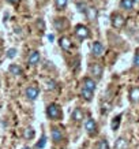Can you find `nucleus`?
Wrapping results in <instances>:
<instances>
[{
  "label": "nucleus",
  "instance_id": "obj_8",
  "mask_svg": "<svg viewBox=\"0 0 139 149\" xmlns=\"http://www.w3.org/2000/svg\"><path fill=\"white\" fill-rule=\"evenodd\" d=\"M50 137H52V141H53L55 144H59V142H62L64 138V134L62 129H59V127H53L52 130H50Z\"/></svg>",
  "mask_w": 139,
  "mask_h": 149
},
{
  "label": "nucleus",
  "instance_id": "obj_32",
  "mask_svg": "<svg viewBox=\"0 0 139 149\" xmlns=\"http://www.w3.org/2000/svg\"><path fill=\"white\" fill-rule=\"evenodd\" d=\"M22 149H32V148H30V146H23Z\"/></svg>",
  "mask_w": 139,
  "mask_h": 149
},
{
  "label": "nucleus",
  "instance_id": "obj_24",
  "mask_svg": "<svg viewBox=\"0 0 139 149\" xmlns=\"http://www.w3.org/2000/svg\"><path fill=\"white\" fill-rule=\"evenodd\" d=\"M95 149H109V144H108V141L105 138L102 140H100L97 144H95Z\"/></svg>",
  "mask_w": 139,
  "mask_h": 149
},
{
  "label": "nucleus",
  "instance_id": "obj_14",
  "mask_svg": "<svg viewBox=\"0 0 139 149\" xmlns=\"http://www.w3.org/2000/svg\"><path fill=\"white\" fill-rule=\"evenodd\" d=\"M53 26H55V29H56V30H59V32H63L64 29L68 26V22H67V19H64V18H57V19H55Z\"/></svg>",
  "mask_w": 139,
  "mask_h": 149
},
{
  "label": "nucleus",
  "instance_id": "obj_11",
  "mask_svg": "<svg viewBox=\"0 0 139 149\" xmlns=\"http://www.w3.org/2000/svg\"><path fill=\"white\" fill-rule=\"evenodd\" d=\"M59 45L63 51H70L72 48V42H71V38L67 36H62L59 38Z\"/></svg>",
  "mask_w": 139,
  "mask_h": 149
},
{
  "label": "nucleus",
  "instance_id": "obj_26",
  "mask_svg": "<svg viewBox=\"0 0 139 149\" xmlns=\"http://www.w3.org/2000/svg\"><path fill=\"white\" fill-rule=\"evenodd\" d=\"M17 52H18V51L15 49V48H11V49H8V51H7V58H8V59L15 58V56H17Z\"/></svg>",
  "mask_w": 139,
  "mask_h": 149
},
{
  "label": "nucleus",
  "instance_id": "obj_5",
  "mask_svg": "<svg viewBox=\"0 0 139 149\" xmlns=\"http://www.w3.org/2000/svg\"><path fill=\"white\" fill-rule=\"evenodd\" d=\"M90 74L95 78V79H101L104 74V67L100 63H91L90 64Z\"/></svg>",
  "mask_w": 139,
  "mask_h": 149
},
{
  "label": "nucleus",
  "instance_id": "obj_23",
  "mask_svg": "<svg viewBox=\"0 0 139 149\" xmlns=\"http://www.w3.org/2000/svg\"><path fill=\"white\" fill-rule=\"evenodd\" d=\"M56 86H57V84H56V81H53V79H46V81H45V89H46V91H55Z\"/></svg>",
  "mask_w": 139,
  "mask_h": 149
},
{
  "label": "nucleus",
  "instance_id": "obj_13",
  "mask_svg": "<svg viewBox=\"0 0 139 149\" xmlns=\"http://www.w3.org/2000/svg\"><path fill=\"white\" fill-rule=\"evenodd\" d=\"M128 97H130V101L132 104L139 103V86H132L131 88L130 93H128Z\"/></svg>",
  "mask_w": 139,
  "mask_h": 149
},
{
  "label": "nucleus",
  "instance_id": "obj_18",
  "mask_svg": "<svg viewBox=\"0 0 139 149\" xmlns=\"http://www.w3.org/2000/svg\"><path fill=\"white\" fill-rule=\"evenodd\" d=\"M127 146H128V142L124 137H119L115 142V149H127Z\"/></svg>",
  "mask_w": 139,
  "mask_h": 149
},
{
  "label": "nucleus",
  "instance_id": "obj_9",
  "mask_svg": "<svg viewBox=\"0 0 139 149\" xmlns=\"http://www.w3.org/2000/svg\"><path fill=\"white\" fill-rule=\"evenodd\" d=\"M91 54H93L94 58H100V56H102L104 55L102 42H100V41H94V42H93V47H91Z\"/></svg>",
  "mask_w": 139,
  "mask_h": 149
},
{
  "label": "nucleus",
  "instance_id": "obj_2",
  "mask_svg": "<svg viewBox=\"0 0 139 149\" xmlns=\"http://www.w3.org/2000/svg\"><path fill=\"white\" fill-rule=\"evenodd\" d=\"M85 130L90 137L97 136L98 127H97V123H95V120L93 119V118H87V119L85 120Z\"/></svg>",
  "mask_w": 139,
  "mask_h": 149
},
{
  "label": "nucleus",
  "instance_id": "obj_7",
  "mask_svg": "<svg viewBox=\"0 0 139 149\" xmlns=\"http://www.w3.org/2000/svg\"><path fill=\"white\" fill-rule=\"evenodd\" d=\"M85 15L89 21L94 22V21H97V17H98V10L95 8L94 6H87L85 10Z\"/></svg>",
  "mask_w": 139,
  "mask_h": 149
},
{
  "label": "nucleus",
  "instance_id": "obj_19",
  "mask_svg": "<svg viewBox=\"0 0 139 149\" xmlns=\"http://www.w3.org/2000/svg\"><path fill=\"white\" fill-rule=\"evenodd\" d=\"M36 136V131L33 127H26L25 130H23V138L25 140H33Z\"/></svg>",
  "mask_w": 139,
  "mask_h": 149
},
{
  "label": "nucleus",
  "instance_id": "obj_1",
  "mask_svg": "<svg viewBox=\"0 0 139 149\" xmlns=\"http://www.w3.org/2000/svg\"><path fill=\"white\" fill-rule=\"evenodd\" d=\"M46 116L49 118L50 120H59V119H62L63 112H62L60 105L56 103L49 104V105L46 107Z\"/></svg>",
  "mask_w": 139,
  "mask_h": 149
},
{
  "label": "nucleus",
  "instance_id": "obj_20",
  "mask_svg": "<svg viewBox=\"0 0 139 149\" xmlns=\"http://www.w3.org/2000/svg\"><path fill=\"white\" fill-rule=\"evenodd\" d=\"M134 4H135V0H121L120 1V7L123 10H127V11L132 10Z\"/></svg>",
  "mask_w": 139,
  "mask_h": 149
},
{
  "label": "nucleus",
  "instance_id": "obj_3",
  "mask_svg": "<svg viewBox=\"0 0 139 149\" xmlns=\"http://www.w3.org/2000/svg\"><path fill=\"white\" fill-rule=\"evenodd\" d=\"M75 36L79 41H83L90 36V30L85 26V25H76L75 26Z\"/></svg>",
  "mask_w": 139,
  "mask_h": 149
},
{
  "label": "nucleus",
  "instance_id": "obj_12",
  "mask_svg": "<svg viewBox=\"0 0 139 149\" xmlns=\"http://www.w3.org/2000/svg\"><path fill=\"white\" fill-rule=\"evenodd\" d=\"M40 59H41V55L38 51H32L29 56H27V63L30 66H36V64L40 63Z\"/></svg>",
  "mask_w": 139,
  "mask_h": 149
},
{
  "label": "nucleus",
  "instance_id": "obj_4",
  "mask_svg": "<svg viewBox=\"0 0 139 149\" xmlns=\"http://www.w3.org/2000/svg\"><path fill=\"white\" fill-rule=\"evenodd\" d=\"M40 95V89H38V86L36 85H30L26 88V91H25V96L27 97V100H30V101H34V100L38 97Z\"/></svg>",
  "mask_w": 139,
  "mask_h": 149
},
{
  "label": "nucleus",
  "instance_id": "obj_15",
  "mask_svg": "<svg viewBox=\"0 0 139 149\" xmlns=\"http://www.w3.org/2000/svg\"><path fill=\"white\" fill-rule=\"evenodd\" d=\"M83 88H86V89H89V91H91V92H95L97 84H95V81L93 78L86 77V78H83Z\"/></svg>",
  "mask_w": 139,
  "mask_h": 149
},
{
  "label": "nucleus",
  "instance_id": "obj_6",
  "mask_svg": "<svg viewBox=\"0 0 139 149\" xmlns=\"http://www.w3.org/2000/svg\"><path fill=\"white\" fill-rule=\"evenodd\" d=\"M111 23H112V26L115 29H121V27L126 25V19L120 14H113L112 18H111Z\"/></svg>",
  "mask_w": 139,
  "mask_h": 149
},
{
  "label": "nucleus",
  "instance_id": "obj_21",
  "mask_svg": "<svg viewBox=\"0 0 139 149\" xmlns=\"http://www.w3.org/2000/svg\"><path fill=\"white\" fill-rule=\"evenodd\" d=\"M67 4H68V0H55V7H56L57 11L64 10L67 7Z\"/></svg>",
  "mask_w": 139,
  "mask_h": 149
},
{
  "label": "nucleus",
  "instance_id": "obj_30",
  "mask_svg": "<svg viewBox=\"0 0 139 149\" xmlns=\"http://www.w3.org/2000/svg\"><path fill=\"white\" fill-rule=\"evenodd\" d=\"M10 3H11V4H18L19 1H21V0H8Z\"/></svg>",
  "mask_w": 139,
  "mask_h": 149
},
{
  "label": "nucleus",
  "instance_id": "obj_29",
  "mask_svg": "<svg viewBox=\"0 0 139 149\" xmlns=\"http://www.w3.org/2000/svg\"><path fill=\"white\" fill-rule=\"evenodd\" d=\"M134 66L135 67H139V51H136V54L134 56Z\"/></svg>",
  "mask_w": 139,
  "mask_h": 149
},
{
  "label": "nucleus",
  "instance_id": "obj_31",
  "mask_svg": "<svg viewBox=\"0 0 139 149\" xmlns=\"http://www.w3.org/2000/svg\"><path fill=\"white\" fill-rule=\"evenodd\" d=\"M48 38H49L50 41H53V36H52V34H49V36H48Z\"/></svg>",
  "mask_w": 139,
  "mask_h": 149
},
{
  "label": "nucleus",
  "instance_id": "obj_10",
  "mask_svg": "<svg viewBox=\"0 0 139 149\" xmlns=\"http://www.w3.org/2000/svg\"><path fill=\"white\" fill-rule=\"evenodd\" d=\"M71 119H72V122L81 123L82 120L85 119V113H83V109L79 108V107H76V108L72 111V113H71Z\"/></svg>",
  "mask_w": 139,
  "mask_h": 149
},
{
  "label": "nucleus",
  "instance_id": "obj_17",
  "mask_svg": "<svg viewBox=\"0 0 139 149\" xmlns=\"http://www.w3.org/2000/svg\"><path fill=\"white\" fill-rule=\"evenodd\" d=\"M81 97L86 101H91L93 97H94V92L89 91V89H86V88H82L81 89Z\"/></svg>",
  "mask_w": 139,
  "mask_h": 149
},
{
  "label": "nucleus",
  "instance_id": "obj_27",
  "mask_svg": "<svg viewBox=\"0 0 139 149\" xmlns=\"http://www.w3.org/2000/svg\"><path fill=\"white\" fill-rule=\"evenodd\" d=\"M76 7H78V10H79L81 13H85V10L87 6H86L85 3H82V1H76Z\"/></svg>",
  "mask_w": 139,
  "mask_h": 149
},
{
  "label": "nucleus",
  "instance_id": "obj_16",
  "mask_svg": "<svg viewBox=\"0 0 139 149\" xmlns=\"http://www.w3.org/2000/svg\"><path fill=\"white\" fill-rule=\"evenodd\" d=\"M8 71L11 75H15V77H19V75H22V67L19 66V64H10V67H8Z\"/></svg>",
  "mask_w": 139,
  "mask_h": 149
},
{
  "label": "nucleus",
  "instance_id": "obj_28",
  "mask_svg": "<svg viewBox=\"0 0 139 149\" xmlns=\"http://www.w3.org/2000/svg\"><path fill=\"white\" fill-rule=\"evenodd\" d=\"M37 27H38V30H40V32H42V30L45 29V23H44L42 19H38V21H37Z\"/></svg>",
  "mask_w": 139,
  "mask_h": 149
},
{
  "label": "nucleus",
  "instance_id": "obj_25",
  "mask_svg": "<svg viewBox=\"0 0 139 149\" xmlns=\"http://www.w3.org/2000/svg\"><path fill=\"white\" fill-rule=\"evenodd\" d=\"M45 145H46V137L42 136V137L40 138V141L37 142V148H38V149H42Z\"/></svg>",
  "mask_w": 139,
  "mask_h": 149
},
{
  "label": "nucleus",
  "instance_id": "obj_22",
  "mask_svg": "<svg viewBox=\"0 0 139 149\" xmlns=\"http://www.w3.org/2000/svg\"><path fill=\"white\" fill-rule=\"evenodd\" d=\"M120 122H121V115H117V116H115V118L112 119L111 127H112L113 131H116L117 129H119V126H120Z\"/></svg>",
  "mask_w": 139,
  "mask_h": 149
}]
</instances>
